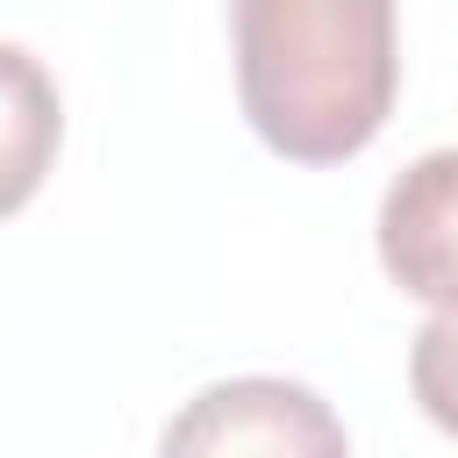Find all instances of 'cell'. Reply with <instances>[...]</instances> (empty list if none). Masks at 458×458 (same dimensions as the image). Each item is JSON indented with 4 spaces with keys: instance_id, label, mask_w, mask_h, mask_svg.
Masks as SVG:
<instances>
[{
    "instance_id": "1",
    "label": "cell",
    "mask_w": 458,
    "mask_h": 458,
    "mask_svg": "<svg viewBox=\"0 0 458 458\" xmlns=\"http://www.w3.org/2000/svg\"><path fill=\"white\" fill-rule=\"evenodd\" d=\"M236 100L286 165L358 157L401 93L394 0H229Z\"/></svg>"
},
{
    "instance_id": "2",
    "label": "cell",
    "mask_w": 458,
    "mask_h": 458,
    "mask_svg": "<svg viewBox=\"0 0 458 458\" xmlns=\"http://www.w3.org/2000/svg\"><path fill=\"white\" fill-rule=\"evenodd\" d=\"M157 458H351L336 408L279 372L200 386L157 437Z\"/></svg>"
},
{
    "instance_id": "3",
    "label": "cell",
    "mask_w": 458,
    "mask_h": 458,
    "mask_svg": "<svg viewBox=\"0 0 458 458\" xmlns=\"http://www.w3.org/2000/svg\"><path fill=\"white\" fill-rule=\"evenodd\" d=\"M379 265L401 293L458 308V150H422L379 193Z\"/></svg>"
},
{
    "instance_id": "4",
    "label": "cell",
    "mask_w": 458,
    "mask_h": 458,
    "mask_svg": "<svg viewBox=\"0 0 458 458\" xmlns=\"http://www.w3.org/2000/svg\"><path fill=\"white\" fill-rule=\"evenodd\" d=\"M57 143H64L57 79L21 43H0V222L36 200L43 172L57 165Z\"/></svg>"
},
{
    "instance_id": "5",
    "label": "cell",
    "mask_w": 458,
    "mask_h": 458,
    "mask_svg": "<svg viewBox=\"0 0 458 458\" xmlns=\"http://www.w3.org/2000/svg\"><path fill=\"white\" fill-rule=\"evenodd\" d=\"M408 386H415V408L458 437V308H437L415 344H408Z\"/></svg>"
}]
</instances>
